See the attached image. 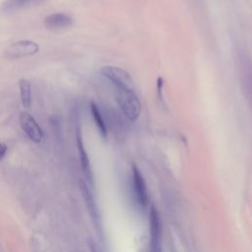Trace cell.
Wrapping results in <instances>:
<instances>
[{
	"label": "cell",
	"mask_w": 252,
	"mask_h": 252,
	"mask_svg": "<svg viewBox=\"0 0 252 252\" xmlns=\"http://www.w3.org/2000/svg\"><path fill=\"white\" fill-rule=\"evenodd\" d=\"M116 101L129 121H135L139 118L142 105L139 97L132 89H115Z\"/></svg>",
	"instance_id": "6da1fadb"
},
{
	"label": "cell",
	"mask_w": 252,
	"mask_h": 252,
	"mask_svg": "<svg viewBox=\"0 0 252 252\" xmlns=\"http://www.w3.org/2000/svg\"><path fill=\"white\" fill-rule=\"evenodd\" d=\"M101 74L115 87V89L134 90V81L130 74L124 69L115 66H104L101 69Z\"/></svg>",
	"instance_id": "7a4b0ae2"
},
{
	"label": "cell",
	"mask_w": 252,
	"mask_h": 252,
	"mask_svg": "<svg viewBox=\"0 0 252 252\" xmlns=\"http://www.w3.org/2000/svg\"><path fill=\"white\" fill-rule=\"evenodd\" d=\"M39 46L36 42L29 39L18 40L5 48L4 54L9 59H19L34 55L38 52Z\"/></svg>",
	"instance_id": "3957f363"
},
{
	"label": "cell",
	"mask_w": 252,
	"mask_h": 252,
	"mask_svg": "<svg viewBox=\"0 0 252 252\" xmlns=\"http://www.w3.org/2000/svg\"><path fill=\"white\" fill-rule=\"evenodd\" d=\"M19 119L21 127L28 138L34 143H40L43 139V132L33 116L27 111H23L21 112Z\"/></svg>",
	"instance_id": "277c9868"
},
{
	"label": "cell",
	"mask_w": 252,
	"mask_h": 252,
	"mask_svg": "<svg viewBox=\"0 0 252 252\" xmlns=\"http://www.w3.org/2000/svg\"><path fill=\"white\" fill-rule=\"evenodd\" d=\"M48 0H4L0 4V14L11 15L17 12L42 5Z\"/></svg>",
	"instance_id": "5b68a950"
},
{
	"label": "cell",
	"mask_w": 252,
	"mask_h": 252,
	"mask_svg": "<svg viewBox=\"0 0 252 252\" xmlns=\"http://www.w3.org/2000/svg\"><path fill=\"white\" fill-rule=\"evenodd\" d=\"M150 234H151V251L161 252V225L158 213L155 208L150 212Z\"/></svg>",
	"instance_id": "8992f818"
},
{
	"label": "cell",
	"mask_w": 252,
	"mask_h": 252,
	"mask_svg": "<svg viewBox=\"0 0 252 252\" xmlns=\"http://www.w3.org/2000/svg\"><path fill=\"white\" fill-rule=\"evenodd\" d=\"M74 23V19L66 13H53L45 17L44 26L50 31H61L70 28Z\"/></svg>",
	"instance_id": "52a82bcc"
},
{
	"label": "cell",
	"mask_w": 252,
	"mask_h": 252,
	"mask_svg": "<svg viewBox=\"0 0 252 252\" xmlns=\"http://www.w3.org/2000/svg\"><path fill=\"white\" fill-rule=\"evenodd\" d=\"M132 173H133L132 175L133 190H134L135 198L141 207H145L148 204V193H147V186H146L144 177L136 166H133Z\"/></svg>",
	"instance_id": "ba28073f"
},
{
	"label": "cell",
	"mask_w": 252,
	"mask_h": 252,
	"mask_svg": "<svg viewBox=\"0 0 252 252\" xmlns=\"http://www.w3.org/2000/svg\"><path fill=\"white\" fill-rule=\"evenodd\" d=\"M76 140H77V148H78V152H79L82 170H83L87 180L92 183L93 182V174H92L91 163H90V159H89L88 154H87L85 146H84L82 132H81L80 127H77V130H76Z\"/></svg>",
	"instance_id": "9c48e42d"
},
{
	"label": "cell",
	"mask_w": 252,
	"mask_h": 252,
	"mask_svg": "<svg viewBox=\"0 0 252 252\" xmlns=\"http://www.w3.org/2000/svg\"><path fill=\"white\" fill-rule=\"evenodd\" d=\"M80 188H81V192L83 195V198L85 200L86 206L89 210V213L93 219V220L95 222L96 225H98L99 222V215H98V211H97V207L95 204V201L93 197V194L91 193L90 189L88 188L87 184L84 181H81L80 183Z\"/></svg>",
	"instance_id": "30bf717a"
},
{
	"label": "cell",
	"mask_w": 252,
	"mask_h": 252,
	"mask_svg": "<svg viewBox=\"0 0 252 252\" xmlns=\"http://www.w3.org/2000/svg\"><path fill=\"white\" fill-rule=\"evenodd\" d=\"M19 89H20V96H21L22 104L25 107L29 108L32 105V101L31 82L27 79H21L19 81Z\"/></svg>",
	"instance_id": "8fae6325"
},
{
	"label": "cell",
	"mask_w": 252,
	"mask_h": 252,
	"mask_svg": "<svg viewBox=\"0 0 252 252\" xmlns=\"http://www.w3.org/2000/svg\"><path fill=\"white\" fill-rule=\"evenodd\" d=\"M90 108H91L92 116L94 118V123L96 125V128H97L99 134L101 135V137L105 138L107 136V129H106L105 122H104V120L102 118V115L100 113V110H99L98 106L94 102H91Z\"/></svg>",
	"instance_id": "7c38bea8"
},
{
	"label": "cell",
	"mask_w": 252,
	"mask_h": 252,
	"mask_svg": "<svg viewBox=\"0 0 252 252\" xmlns=\"http://www.w3.org/2000/svg\"><path fill=\"white\" fill-rule=\"evenodd\" d=\"M7 146L5 143H0V160L5 157L6 153H7Z\"/></svg>",
	"instance_id": "4fadbf2b"
}]
</instances>
